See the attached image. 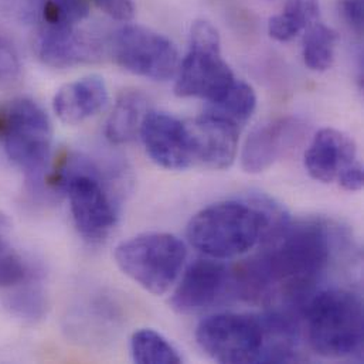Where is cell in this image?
<instances>
[{
	"mask_svg": "<svg viewBox=\"0 0 364 364\" xmlns=\"http://www.w3.org/2000/svg\"><path fill=\"white\" fill-rule=\"evenodd\" d=\"M271 240L268 248L235 271L231 284L254 304L308 302L331 261V232L318 221H279Z\"/></svg>",
	"mask_w": 364,
	"mask_h": 364,
	"instance_id": "cell-1",
	"label": "cell"
},
{
	"mask_svg": "<svg viewBox=\"0 0 364 364\" xmlns=\"http://www.w3.org/2000/svg\"><path fill=\"white\" fill-rule=\"evenodd\" d=\"M65 194L78 234L91 244L104 242L118 223V203L101 169L88 158L68 154L50 165L40 184Z\"/></svg>",
	"mask_w": 364,
	"mask_h": 364,
	"instance_id": "cell-2",
	"label": "cell"
},
{
	"mask_svg": "<svg viewBox=\"0 0 364 364\" xmlns=\"http://www.w3.org/2000/svg\"><path fill=\"white\" fill-rule=\"evenodd\" d=\"M269 210L247 201L214 203L196 213L187 224L191 247L214 259L240 257L272 230Z\"/></svg>",
	"mask_w": 364,
	"mask_h": 364,
	"instance_id": "cell-3",
	"label": "cell"
},
{
	"mask_svg": "<svg viewBox=\"0 0 364 364\" xmlns=\"http://www.w3.org/2000/svg\"><path fill=\"white\" fill-rule=\"evenodd\" d=\"M306 335L311 348L328 359H346L363 349L362 299L342 288L325 289L305 306Z\"/></svg>",
	"mask_w": 364,
	"mask_h": 364,
	"instance_id": "cell-4",
	"label": "cell"
},
{
	"mask_svg": "<svg viewBox=\"0 0 364 364\" xmlns=\"http://www.w3.org/2000/svg\"><path fill=\"white\" fill-rule=\"evenodd\" d=\"M53 125L33 100L0 102V151L33 186L40 187L51 159Z\"/></svg>",
	"mask_w": 364,
	"mask_h": 364,
	"instance_id": "cell-5",
	"label": "cell"
},
{
	"mask_svg": "<svg viewBox=\"0 0 364 364\" xmlns=\"http://www.w3.org/2000/svg\"><path fill=\"white\" fill-rule=\"evenodd\" d=\"M115 262L134 282L154 295L166 294L182 272L187 250L169 232H144L115 248Z\"/></svg>",
	"mask_w": 364,
	"mask_h": 364,
	"instance_id": "cell-6",
	"label": "cell"
},
{
	"mask_svg": "<svg viewBox=\"0 0 364 364\" xmlns=\"http://www.w3.org/2000/svg\"><path fill=\"white\" fill-rule=\"evenodd\" d=\"M176 75L178 97L201 98L208 104L220 101L238 80L223 57L218 31L210 21L193 23L188 50Z\"/></svg>",
	"mask_w": 364,
	"mask_h": 364,
	"instance_id": "cell-7",
	"label": "cell"
},
{
	"mask_svg": "<svg viewBox=\"0 0 364 364\" xmlns=\"http://www.w3.org/2000/svg\"><path fill=\"white\" fill-rule=\"evenodd\" d=\"M200 349L218 363H261L265 331L261 318L244 314H217L196 329Z\"/></svg>",
	"mask_w": 364,
	"mask_h": 364,
	"instance_id": "cell-8",
	"label": "cell"
},
{
	"mask_svg": "<svg viewBox=\"0 0 364 364\" xmlns=\"http://www.w3.org/2000/svg\"><path fill=\"white\" fill-rule=\"evenodd\" d=\"M108 53L124 70L155 81L176 75L179 53L164 34L139 24H125L112 33Z\"/></svg>",
	"mask_w": 364,
	"mask_h": 364,
	"instance_id": "cell-9",
	"label": "cell"
},
{
	"mask_svg": "<svg viewBox=\"0 0 364 364\" xmlns=\"http://www.w3.org/2000/svg\"><path fill=\"white\" fill-rule=\"evenodd\" d=\"M305 168L316 182L338 183L348 191L363 188V166L355 141L333 128L321 129L305 154Z\"/></svg>",
	"mask_w": 364,
	"mask_h": 364,
	"instance_id": "cell-10",
	"label": "cell"
},
{
	"mask_svg": "<svg viewBox=\"0 0 364 364\" xmlns=\"http://www.w3.org/2000/svg\"><path fill=\"white\" fill-rule=\"evenodd\" d=\"M190 136L193 166L221 171L230 168L237 156L240 127L234 122L205 111L186 122Z\"/></svg>",
	"mask_w": 364,
	"mask_h": 364,
	"instance_id": "cell-11",
	"label": "cell"
},
{
	"mask_svg": "<svg viewBox=\"0 0 364 364\" xmlns=\"http://www.w3.org/2000/svg\"><path fill=\"white\" fill-rule=\"evenodd\" d=\"M139 135L148 156L158 166L168 171H184L193 166L188 129L186 122L176 117L149 111Z\"/></svg>",
	"mask_w": 364,
	"mask_h": 364,
	"instance_id": "cell-12",
	"label": "cell"
},
{
	"mask_svg": "<svg viewBox=\"0 0 364 364\" xmlns=\"http://www.w3.org/2000/svg\"><path fill=\"white\" fill-rule=\"evenodd\" d=\"M228 284L230 271L220 259H197L184 271L171 298V306L181 315L200 314L217 302Z\"/></svg>",
	"mask_w": 364,
	"mask_h": 364,
	"instance_id": "cell-13",
	"label": "cell"
},
{
	"mask_svg": "<svg viewBox=\"0 0 364 364\" xmlns=\"http://www.w3.org/2000/svg\"><path fill=\"white\" fill-rule=\"evenodd\" d=\"M33 47L38 60L54 68L92 63L102 54V46L78 26H38Z\"/></svg>",
	"mask_w": 364,
	"mask_h": 364,
	"instance_id": "cell-14",
	"label": "cell"
},
{
	"mask_svg": "<svg viewBox=\"0 0 364 364\" xmlns=\"http://www.w3.org/2000/svg\"><path fill=\"white\" fill-rule=\"evenodd\" d=\"M302 135V124L292 118H277L258 125L247 138L241 166L247 173H262L291 151Z\"/></svg>",
	"mask_w": 364,
	"mask_h": 364,
	"instance_id": "cell-15",
	"label": "cell"
},
{
	"mask_svg": "<svg viewBox=\"0 0 364 364\" xmlns=\"http://www.w3.org/2000/svg\"><path fill=\"white\" fill-rule=\"evenodd\" d=\"M108 102V88L101 77L90 75L61 87L53 108L61 122L78 125L97 115Z\"/></svg>",
	"mask_w": 364,
	"mask_h": 364,
	"instance_id": "cell-16",
	"label": "cell"
},
{
	"mask_svg": "<svg viewBox=\"0 0 364 364\" xmlns=\"http://www.w3.org/2000/svg\"><path fill=\"white\" fill-rule=\"evenodd\" d=\"M148 112V100L142 92H122L108 117L105 127L107 139L114 145H124L134 141L141 134Z\"/></svg>",
	"mask_w": 364,
	"mask_h": 364,
	"instance_id": "cell-17",
	"label": "cell"
},
{
	"mask_svg": "<svg viewBox=\"0 0 364 364\" xmlns=\"http://www.w3.org/2000/svg\"><path fill=\"white\" fill-rule=\"evenodd\" d=\"M319 14V0H288L284 10L269 18L268 33L277 41H291L318 21Z\"/></svg>",
	"mask_w": 364,
	"mask_h": 364,
	"instance_id": "cell-18",
	"label": "cell"
},
{
	"mask_svg": "<svg viewBox=\"0 0 364 364\" xmlns=\"http://www.w3.org/2000/svg\"><path fill=\"white\" fill-rule=\"evenodd\" d=\"M9 291L4 298V306L10 315L26 323H36L44 318L47 295L38 272Z\"/></svg>",
	"mask_w": 364,
	"mask_h": 364,
	"instance_id": "cell-19",
	"label": "cell"
},
{
	"mask_svg": "<svg viewBox=\"0 0 364 364\" xmlns=\"http://www.w3.org/2000/svg\"><path fill=\"white\" fill-rule=\"evenodd\" d=\"M338 34L333 28L319 20L306 28L302 55L306 67L312 71L323 73L333 65L336 55Z\"/></svg>",
	"mask_w": 364,
	"mask_h": 364,
	"instance_id": "cell-20",
	"label": "cell"
},
{
	"mask_svg": "<svg viewBox=\"0 0 364 364\" xmlns=\"http://www.w3.org/2000/svg\"><path fill=\"white\" fill-rule=\"evenodd\" d=\"M131 356L139 364H179L182 356L178 349L159 332L141 329L131 338Z\"/></svg>",
	"mask_w": 364,
	"mask_h": 364,
	"instance_id": "cell-21",
	"label": "cell"
},
{
	"mask_svg": "<svg viewBox=\"0 0 364 364\" xmlns=\"http://www.w3.org/2000/svg\"><path fill=\"white\" fill-rule=\"evenodd\" d=\"M7 227L4 215L0 214V289L14 288L38 272L11 245Z\"/></svg>",
	"mask_w": 364,
	"mask_h": 364,
	"instance_id": "cell-22",
	"label": "cell"
},
{
	"mask_svg": "<svg viewBox=\"0 0 364 364\" xmlns=\"http://www.w3.org/2000/svg\"><path fill=\"white\" fill-rule=\"evenodd\" d=\"M257 108V95L244 81L237 80L228 92L217 102L210 104L208 111L234 122L240 128L251 118Z\"/></svg>",
	"mask_w": 364,
	"mask_h": 364,
	"instance_id": "cell-23",
	"label": "cell"
},
{
	"mask_svg": "<svg viewBox=\"0 0 364 364\" xmlns=\"http://www.w3.org/2000/svg\"><path fill=\"white\" fill-rule=\"evenodd\" d=\"M40 26H78L90 13L88 0H33Z\"/></svg>",
	"mask_w": 364,
	"mask_h": 364,
	"instance_id": "cell-24",
	"label": "cell"
},
{
	"mask_svg": "<svg viewBox=\"0 0 364 364\" xmlns=\"http://www.w3.org/2000/svg\"><path fill=\"white\" fill-rule=\"evenodd\" d=\"M20 58L7 37L0 33V85L14 81L20 74Z\"/></svg>",
	"mask_w": 364,
	"mask_h": 364,
	"instance_id": "cell-25",
	"label": "cell"
},
{
	"mask_svg": "<svg viewBox=\"0 0 364 364\" xmlns=\"http://www.w3.org/2000/svg\"><path fill=\"white\" fill-rule=\"evenodd\" d=\"M339 10L343 20L353 31L362 34L364 24V0H339Z\"/></svg>",
	"mask_w": 364,
	"mask_h": 364,
	"instance_id": "cell-26",
	"label": "cell"
},
{
	"mask_svg": "<svg viewBox=\"0 0 364 364\" xmlns=\"http://www.w3.org/2000/svg\"><path fill=\"white\" fill-rule=\"evenodd\" d=\"M102 11L119 21H128L135 14L132 0H92Z\"/></svg>",
	"mask_w": 364,
	"mask_h": 364,
	"instance_id": "cell-27",
	"label": "cell"
}]
</instances>
